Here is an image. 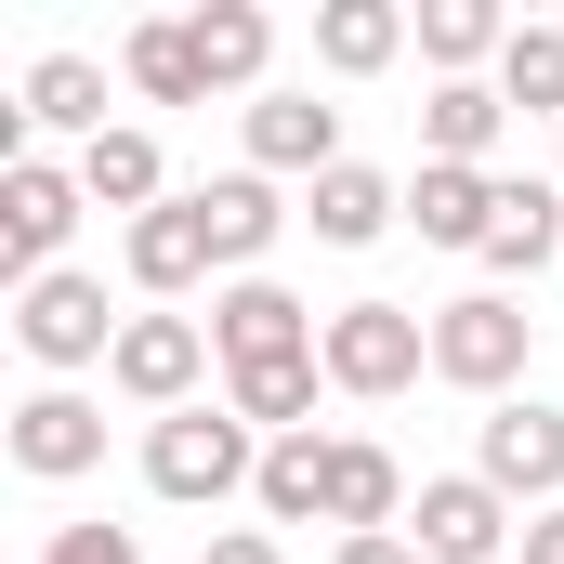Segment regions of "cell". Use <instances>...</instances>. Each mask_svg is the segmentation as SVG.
Returning <instances> with one entry per match:
<instances>
[{
  "label": "cell",
  "instance_id": "cell-22",
  "mask_svg": "<svg viewBox=\"0 0 564 564\" xmlns=\"http://www.w3.org/2000/svg\"><path fill=\"white\" fill-rule=\"evenodd\" d=\"M184 26H197V66H210V93H250V79H263V53H276V26H263L250 0H197Z\"/></svg>",
  "mask_w": 564,
  "mask_h": 564
},
{
  "label": "cell",
  "instance_id": "cell-27",
  "mask_svg": "<svg viewBox=\"0 0 564 564\" xmlns=\"http://www.w3.org/2000/svg\"><path fill=\"white\" fill-rule=\"evenodd\" d=\"M197 564H289V552H276V539H263V525H224V539H210V552H197Z\"/></svg>",
  "mask_w": 564,
  "mask_h": 564
},
{
  "label": "cell",
  "instance_id": "cell-9",
  "mask_svg": "<svg viewBox=\"0 0 564 564\" xmlns=\"http://www.w3.org/2000/svg\"><path fill=\"white\" fill-rule=\"evenodd\" d=\"M473 473H486L499 499H539V512H552V499H564V408H525V394H512V408H486Z\"/></svg>",
  "mask_w": 564,
  "mask_h": 564
},
{
  "label": "cell",
  "instance_id": "cell-6",
  "mask_svg": "<svg viewBox=\"0 0 564 564\" xmlns=\"http://www.w3.org/2000/svg\"><path fill=\"white\" fill-rule=\"evenodd\" d=\"M328 328H315V302H289L276 276H237V289H210V355L224 368H289V355H315Z\"/></svg>",
  "mask_w": 564,
  "mask_h": 564
},
{
  "label": "cell",
  "instance_id": "cell-4",
  "mask_svg": "<svg viewBox=\"0 0 564 564\" xmlns=\"http://www.w3.org/2000/svg\"><path fill=\"white\" fill-rule=\"evenodd\" d=\"M315 355H328V381H341V394H368V408H381V394H408V381L433 368V315H408V302H341Z\"/></svg>",
  "mask_w": 564,
  "mask_h": 564
},
{
  "label": "cell",
  "instance_id": "cell-20",
  "mask_svg": "<svg viewBox=\"0 0 564 564\" xmlns=\"http://www.w3.org/2000/svg\"><path fill=\"white\" fill-rule=\"evenodd\" d=\"M499 276H539L564 263V184H499V237H486Z\"/></svg>",
  "mask_w": 564,
  "mask_h": 564
},
{
  "label": "cell",
  "instance_id": "cell-25",
  "mask_svg": "<svg viewBox=\"0 0 564 564\" xmlns=\"http://www.w3.org/2000/svg\"><path fill=\"white\" fill-rule=\"evenodd\" d=\"M499 106L564 119V26H512V53H499Z\"/></svg>",
  "mask_w": 564,
  "mask_h": 564
},
{
  "label": "cell",
  "instance_id": "cell-2",
  "mask_svg": "<svg viewBox=\"0 0 564 564\" xmlns=\"http://www.w3.org/2000/svg\"><path fill=\"white\" fill-rule=\"evenodd\" d=\"M525 355H539V315H525L512 289H473V302L433 315V381H459V394H499V408H512Z\"/></svg>",
  "mask_w": 564,
  "mask_h": 564
},
{
  "label": "cell",
  "instance_id": "cell-8",
  "mask_svg": "<svg viewBox=\"0 0 564 564\" xmlns=\"http://www.w3.org/2000/svg\"><path fill=\"white\" fill-rule=\"evenodd\" d=\"M408 539H421V564H499L512 499H499L486 473H433L421 499H408Z\"/></svg>",
  "mask_w": 564,
  "mask_h": 564
},
{
  "label": "cell",
  "instance_id": "cell-19",
  "mask_svg": "<svg viewBox=\"0 0 564 564\" xmlns=\"http://www.w3.org/2000/svg\"><path fill=\"white\" fill-rule=\"evenodd\" d=\"M119 66H132L144 106H210V66H197V26H184V13L132 26V40H119Z\"/></svg>",
  "mask_w": 564,
  "mask_h": 564
},
{
  "label": "cell",
  "instance_id": "cell-3",
  "mask_svg": "<svg viewBox=\"0 0 564 564\" xmlns=\"http://www.w3.org/2000/svg\"><path fill=\"white\" fill-rule=\"evenodd\" d=\"M79 210H93V184H79V171H53V158H13V171H0V276H13V289L66 276L53 250L79 237Z\"/></svg>",
  "mask_w": 564,
  "mask_h": 564
},
{
  "label": "cell",
  "instance_id": "cell-18",
  "mask_svg": "<svg viewBox=\"0 0 564 564\" xmlns=\"http://www.w3.org/2000/svg\"><path fill=\"white\" fill-rule=\"evenodd\" d=\"M302 210H315V237H328V250H368L381 224H408V197H394V184H381L368 158H341V171H315V197H302Z\"/></svg>",
  "mask_w": 564,
  "mask_h": 564
},
{
  "label": "cell",
  "instance_id": "cell-7",
  "mask_svg": "<svg viewBox=\"0 0 564 564\" xmlns=\"http://www.w3.org/2000/svg\"><path fill=\"white\" fill-rule=\"evenodd\" d=\"M197 368H210V328H197V315H132L119 355H106V381H119L132 408H158V421L197 408Z\"/></svg>",
  "mask_w": 564,
  "mask_h": 564
},
{
  "label": "cell",
  "instance_id": "cell-15",
  "mask_svg": "<svg viewBox=\"0 0 564 564\" xmlns=\"http://www.w3.org/2000/svg\"><path fill=\"white\" fill-rule=\"evenodd\" d=\"M13 119H26V132H79V144H106V132H119V119H106V66H93V53H40Z\"/></svg>",
  "mask_w": 564,
  "mask_h": 564
},
{
  "label": "cell",
  "instance_id": "cell-13",
  "mask_svg": "<svg viewBox=\"0 0 564 564\" xmlns=\"http://www.w3.org/2000/svg\"><path fill=\"white\" fill-rule=\"evenodd\" d=\"M408 224H421L433 250H473V263H486V237H499V184H486V171H446V158H421Z\"/></svg>",
  "mask_w": 564,
  "mask_h": 564
},
{
  "label": "cell",
  "instance_id": "cell-16",
  "mask_svg": "<svg viewBox=\"0 0 564 564\" xmlns=\"http://www.w3.org/2000/svg\"><path fill=\"white\" fill-rule=\"evenodd\" d=\"M499 79H433V106H421V158H446V171H486V144H499Z\"/></svg>",
  "mask_w": 564,
  "mask_h": 564
},
{
  "label": "cell",
  "instance_id": "cell-23",
  "mask_svg": "<svg viewBox=\"0 0 564 564\" xmlns=\"http://www.w3.org/2000/svg\"><path fill=\"white\" fill-rule=\"evenodd\" d=\"M197 210H210V250H224V263H263V250H276V184H263V171H224V184H197Z\"/></svg>",
  "mask_w": 564,
  "mask_h": 564
},
{
  "label": "cell",
  "instance_id": "cell-12",
  "mask_svg": "<svg viewBox=\"0 0 564 564\" xmlns=\"http://www.w3.org/2000/svg\"><path fill=\"white\" fill-rule=\"evenodd\" d=\"M250 171H263V184H276V171H302V184L341 171V106H315V93H263V106H250Z\"/></svg>",
  "mask_w": 564,
  "mask_h": 564
},
{
  "label": "cell",
  "instance_id": "cell-29",
  "mask_svg": "<svg viewBox=\"0 0 564 564\" xmlns=\"http://www.w3.org/2000/svg\"><path fill=\"white\" fill-rule=\"evenodd\" d=\"M525 564H564V499L539 512V525H525Z\"/></svg>",
  "mask_w": 564,
  "mask_h": 564
},
{
  "label": "cell",
  "instance_id": "cell-28",
  "mask_svg": "<svg viewBox=\"0 0 564 564\" xmlns=\"http://www.w3.org/2000/svg\"><path fill=\"white\" fill-rule=\"evenodd\" d=\"M328 564H421V539H408V525H394V539H341Z\"/></svg>",
  "mask_w": 564,
  "mask_h": 564
},
{
  "label": "cell",
  "instance_id": "cell-26",
  "mask_svg": "<svg viewBox=\"0 0 564 564\" xmlns=\"http://www.w3.org/2000/svg\"><path fill=\"white\" fill-rule=\"evenodd\" d=\"M40 564H144V552H132V525H53Z\"/></svg>",
  "mask_w": 564,
  "mask_h": 564
},
{
  "label": "cell",
  "instance_id": "cell-21",
  "mask_svg": "<svg viewBox=\"0 0 564 564\" xmlns=\"http://www.w3.org/2000/svg\"><path fill=\"white\" fill-rule=\"evenodd\" d=\"M79 184H93V210H171V197H158V184H171V171H158V132H106V144H79Z\"/></svg>",
  "mask_w": 564,
  "mask_h": 564
},
{
  "label": "cell",
  "instance_id": "cell-17",
  "mask_svg": "<svg viewBox=\"0 0 564 564\" xmlns=\"http://www.w3.org/2000/svg\"><path fill=\"white\" fill-rule=\"evenodd\" d=\"M394 53H408V13H394V0H328V13H315V66H328V79H381Z\"/></svg>",
  "mask_w": 564,
  "mask_h": 564
},
{
  "label": "cell",
  "instance_id": "cell-5",
  "mask_svg": "<svg viewBox=\"0 0 564 564\" xmlns=\"http://www.w3.org/2000/svg\"><path fill=\"white\" fill-rule=\"evenodd\" d=\"M119 328H132V315H106V276H40V289H13V341H26L40 368H106Z\"/></svg>",
  "mask_w": 564,
  "mask_h": 564
},
{
  "label": "cell",
  "instance_id": "cell-14",
  "mask_svg": "<svg viewBox=\"0 0 564 564\" xmlns=\"http://www.w3.org/2000/svg\"><path fill=\"white\" fill-rule=\"evenodd\" d=\"M328 486H341V433H276L263 446V525H328Z\"/></svg>",
  "mask_w": 564,
  "mask_h": 564
},
{
  "label": "cell",
  "instance_id": "cell-24",
  "mask_svg": "<svg viewBox=\"0 0 564 564\" xmlns=\"http://www.w3.org/2000/svg\"><path fill=\"white\" fill-rule=\"evenodd\" d=\"M421 53L446 66V79H473L486 53H512V26H499L486 0H421Z\"/></svg>",
  "mask_w": 564,
  "mask_h": 564
},
{
  "label": "cell",
  "instance_id": "cell-1",
  "mask_svg": "<svg viewBox=\"0 0 564 564\" xmlns=\"http://www.w3.org/2000/svg\"><path fill=\"white\" fill-rule=\"evenodd\" d=\"M144 486L184 499V512H210V499L263 486V433L237 408H171V421H144Z\"/></svg>",
  "mask_w": 564,
  "mask_h": 564
},
{
  "label": "cell",
  "instance_id": "cell-10",
  "mask_svg": "<svg viewBox=\"0 0 564 564\" xmlns=\"http://www.w3.org/2000/svg\"><path fill=\"white\" fill-rule=\"evenodd\" d=\"M93 459H106V408H93V394H66V381H53V394H26V408H13V473L79 486Z\"/></svg>",
  "mask_w": 564,
  "mask_h": 564
},
{
  "label": "cell",
  "instance_id": "cell-11",
  "mask_svg": "<svg viewBox=\"0 0 564 564\" xmlns=\"http://www.w3.org/2000/svg\"><path fill=\"white\" fill-rule=\"evenodd\" d=\"M119 263H132V289H144V302H184V289H197L210 263H224V250H210V210H197V197L144 210L132 237H119Z\"/></svg>",
  "mask_w": 564,
  "mask_h": 564
}]
</instances>
